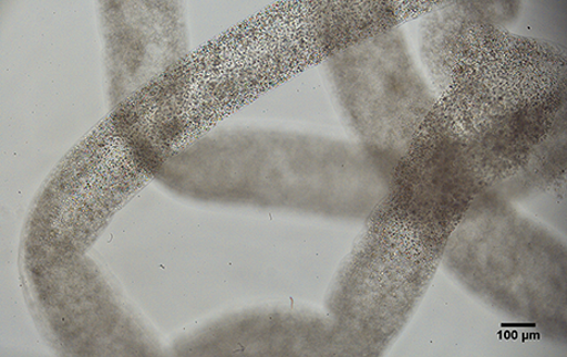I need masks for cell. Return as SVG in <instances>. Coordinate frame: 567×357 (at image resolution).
Instances as JSON below:
<instances>
[{"instance_id": "obj_1", "label": "cell", "mask_w": 567, "mask_h": 357, "mask_svg": "<svg viewBox=\"0 0 567 357\" xmlns=\"http://www.w3.org/2000/svg\"><path fill=\"white\" fill-rule=\"evenodd\" d=\"M434 115L481 188L534 190L565 166L566 52L493 23L485 2H443L421 24Z\"/></svg>"}, {"instance_id": "obj_2", "label": "cell", "mask_w": 567, "mask_h": 357, "mask_svg": "<svg viewBox=\"0 0 567 357\" xmlns=\"http://www.w3.org/2000/svg\"><path fill=\"white\" fill-rule=\"evenodd\" d=\"M393 167L363 145L298 133L234 135L181 156L167 178L182 190L334 218L372 217Z\"/></svg>"}, {"instance_id": "obj_3", "label": "cell", "mask_w": 567, "mask_h": 357, "mask_svg": "<svg viewBox=\"0 0 567 357\" xmlns=\"http://www.w3.org/2000/svg\"><path fill=\"white\" fill-rule=\"evenodd\" d=\"M342 113L369 151L396 167L434 113L402 31L367 36L326 60Z\"/></svg>"}, {"instance_id": "obj_4", "label": "cell", "mask_w": 567, "mask_h": 357, "mask_svg": "<svg viewBox=\"0 0 567 357\" xmlns=\"http://www.w3.org/2000/svg\"><path fill=\"white\" fill-rule=\"evenodd\" d=\"M443 256L480 288L537 294L564 287L565 245L492 190L478 189Z\"/></svg>"}]
</instances>
